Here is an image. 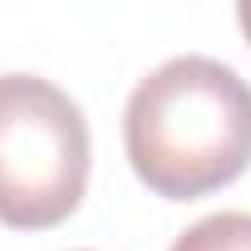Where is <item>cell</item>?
Wrapping results in <instances>:
<instances>
[{"mask_svg":"<svg viewBox=\"0 0 251 251\" xmlns=\"http://www.w3.org/2000/svg\"><path fill=\"white\" fill-rule=\"evenodd\" d=\"M123 153L163 202H197L251 168V84L207 54H173L123 103Z\"/></svg>","mask_w":251,"mask_h":251,"instance_id":"6da1fadb","label":"cell"},{"mask_svg":"<svg viewBox=\"0 0 251 251\" xmlns=\"http://www.w3.org/2000/svg\"><path fill=\"white\" fill-rule=\"evenodd\" d=\"M84 108L40 74H0V226L50 231L89 187Z\"/></svg>","mask_w":251,"mask_h":251,"instance_id":"7a4b0ae2","label":"cell"},{"mask_svg":"<svg viewBox=\"0 0 251 251\" xmlns=\"http://www.w3.org/2000/svg\"><path fill=\"white\" fill-rule=\"evenodd\" d=\"M168 251H251V212H212L192 222Z\"/></svg>","mask_w":251,"mask_h":251,"instance_id":"3957f363","label":"cell"},{"mask_svg":"<svg viewBox=\"0 0 251 251\" xmlns=\"http://www.w3.org/2000/svg\"><path fill=\"white\" fill-rule=\"evenodd\" d=\"M236 25H241V35H246V45H251V0L236 5Z\"/></svg>","mask_w":251,"mask_h":251,"instance_id":"277c9868","label":"cell"}]
</instances>
